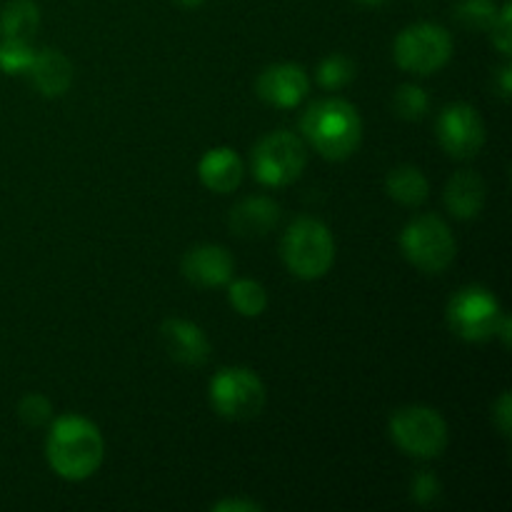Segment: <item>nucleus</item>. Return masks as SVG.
I'll list each match as a JSON object with an SVG mask.
<instances>
[{
  "mask_svg": "<svg viewBox=\"0 0 512 512\" xmlns=\"http://www.w3.org/2000/svg\"><path fill=\"white\" fill-rule=\"evenodd\" d=\"M105 443L98 425L80 415H63L50 425L45 440V458L53 473L63 480L80 483L98 473L103 465Z\"/></svg>",
  "mask_w": 512,
  "mask_h": 512,
  "instance_id": "obj_1",
  "label": "nucleus"
},
{
  "mask_svg": "<svg viewBox=\"0 0 512 512\" xmlns=\"http://www.w3.org/2000/svg\"><path fill=\"white\" fill-rule=\"evenodd\" d=\"M305 140L328 160H345L358 150L363 138V120L348 100H315L300 120Z\"/></svg>",
  "mask_w": 512,
  "mask_h": 512,
  "instance_id": "obj_2",
  "label": "nucleus"
},
{
  "mask_svg": "<svg viewBox=\"0 0 512 512\" xmlns=\"http://www.w3.org/2000/svg\"><path fill=\"white\" fill-rule=\"evenodd\" d=\"M285 265L300 280H318L333 268L335 240L328 225L315 218H298L280 243Z\"/></svg>",
  "mask_w": 512,
  "mask_h": 512,
  "instance_id": "obj_3",
  "label": "nucleus"
},
{
  "mask_svg": "<svg viewBox=\"0 0 512 512\" xmlns=\"http://www.w3.org/2000/svg\"><path fill=\"white\" fill-rule=\"evenodd\" d=\"M390 435L403 453L413 458H438L448 448V423L443 415L425 405H408L390 418Z\"/></svg>",
  "mask_w": 512,
  "mask_h": 512,
  "instance_id": "obj_4",
  "label": "nucleus"
},
{
  "mask_svg": "<svg viewBox=\"0 0 512 512\" xmlns=\"http://www.w3.org/2000/svg\"><path fill=\"white\" fill-rule=\"evenodd\" d=\"M250 163H253V175L258 183L268 188H283L300 178L308 163V150L298 135L278 130L258 140Z\"/></svg>",
  "mask_w": 512,
  "mask_h": 512,
  "instance_id": "obj_5",
  "label": "nucleus"
},
{
  "mask_svg": "<svg viewBox=\"0 0 512 512\" xmlns=\"http://www.w3.org/2000/svg\"><path fill=\"white\" fill-rule=\"evenodd\" d=\"M403 255L423 273H443L455 260V238L438 215H420L400 233Z\"/></svg>",
  "mask_w": 512,
  "mask_h": 512,
  "instance_id": "obj_6",
  "label": "nucleus"
},
{
  "mask_svg": "<svg viewBox=\"0 0 512 512\" xmlns=\"http://www.w3.org/2000/svg\"><path fill=\"white\" fill-rule=\"evenodd\" d=\"M395 63L415 75H430L443 68L453 55V38L438 23H415L395 38Z\"/></svg>",
  "mask_w": 512,
  "mask_h": 512,
  "instance_id": "obj_7",
  "label": "nucleus"
},
{
  "mask_svg": "<svg viewBox=\"0 0 512 512\" xmlns=\"http://www.w3.org/2000/svg\"><path fill=\"white\" fill-rule=\"evenodd\" d=\"M210 405L225 420H250L265 405V385L253 370L223 368L210 380Z\"/></svg>",
  "mask_w": 512,
  "mask_h": 512,
  "instance_id": "obj_8",
  "label": "nucleus"
},
{
  "mask_svg": "<svg viewBox=\"0 0 512 512\" xmlns=\"http://www.w3.org/2000/svg\"><path fill=\"white\" fill-rule=\"evenodd\" d=\"M503 315L498 298L480 285L458 290L448 303V325L458 338L468 343H483L495 338V328Z\"/></svg>",
  "mask_w": 512,
  "mask_h": 512,
  "instance_id": "obj_9",
  "label": "nucleus"
},
{
  "mask_svg": "<svg viewBox=\"0 0 512 512\" xmlns=\"http://www.w3.org/2000/svg\"><path fill=\"white\" fill-rule=\"evenodd\" d=\"M438 140L453 158H473L485 145L483 118L473 105H448L438 118Z\"/></svg>",
  "mask_w": 512,
  "mask_h": 512,
  "instance_id": "obj_10",
  "label": "nucleus"
},
{
  "mask_svg": "<svg viewBox=\"0 0 512 512\" xmlns=\"http://www.w3.org/2000/svg\"><path fill=\"white\" fill-rule=\"evenodd\" d=\"M310 90V78L303 65L278 63L270 65L258 78V95L275 108H295L303 103Z\"/></svg>",
  "mask_w": 512,
  "mask_h": 512,
  "instance_id": "obj_11",
  "label": "nucleus"
},
{
  "mask_svg": "<svg viewBox=\"0 0 512 512\" xmlns=\"http://www.w3.org/2000/svg\"><path fill=\"white\" fill-rule=\"evenodd\" d=\"M160 343L175 363L188 365V368H200L210 358L208 335L200 325L190 323V320H165L163 328H160Z\"/></svg>",
  "mask_w": 512,
  "mask_h": 512,
  "instance_id": "obj_12",
  "label": "nucleus"
},
{
  "mask_svg": "<svg viewBox=\"0 0 512 512\" xmlns=\"http://www.w3.org/2000/svg\"><path fill=\"white\" fill-rule=\"evenodd\" d=\"M235 260L223 245H198L183 258V275L198 288H223L233 280Z\"/></svg>",
  "mask_w": 512,
  "mask_h": 512,
  "instance_id": "obj_13",
  "label": "nucleus"
},
{
  "mask_svg": "<svg viewBox=\"0 0 512 512\" xmlns=\"http://www.w3.org/2000/svg\"><path fill=\"white\" fill-rule=\"evenodd\" d=\"M280 205L265 195H253L245 198L230 210V228L240 238H263L278 225Z\"/></svg>",
  "mask_w": 512,
  "mask_h": 512,
  "instance_id": "obj_14",
  "label": "nucleus"
},
{
  "mask_svg": "<svg viewBox=\"0 0 512 512\" xmlns=\"http://www.w3.org/2000/svg\"><path fill=\"white\" fill-rule=\"evenodd\" d=\"M243 160L233 148H213L200 158L198 175L200 183L213 193H233L243 180Z\"/></svg>",
  "mask_w": 512,
  "mask_h": 512,
  "instance_id": "obj_15",
  "label": "nucleus"
},
{
  "mask_svg": "<svg viewBox=\"0 0 512 512\" xmlns=\"http://www.w3.org/2000/svg\"><path fill=\"white\" fill-rule=\"evenodd\" d=\"M33 85L45 98H58L73 83V63L60 50H35L33 63L28 68Z\"/></svg>",
  "mask_w": 512,
  "mask_h": 512,
  "instance_id": "obj_16",
  "label": "nucleus"
},
{
  "mask_svg": "<svg viewBox=\"0 0 512 512\" xmlns=\"http://www.w3.org/2000/svg\"><path fill=\"white\" fill-rule=\"evenodd\" d=\"M445 205L460 220L478 218L485 205V183L478 173L460 170L445 185Z\"/></svg>",
  "mask_w": 512,
  "mask_h": 512,
  "instance_id": "obj_17",
  "label": "nucleus"
},
{
  "mask_svg": "<svg viewBox=\"0 0 512 512\" xmlns=\"http://www.w3.org/2000/svg\"><path fill=\"white\" fill-rule=\"evenodd\" d=\"M385 188H388L390 198L398 200L400 205H408V208H418L430 195L428 178L413 165H400V168L390 170Z\"/></svg>",
  "mask_w": 512,
  "mask_h": 512,
  "instance_id": "obj_18",
  "label": "nucleus"
},
{
  "mask_svg": "<svg viewBox=\"0 0 512 512\" xmlns=\"http://www.w3.org/2000/svg\"><path fill=\"white\" fill-rule=\"evenodd\" d=\"M40 25V10L33 0H10L0 10V38L30 40Z\"/></svg>",
  "mask_w": 512,
  "mask_h": 512,
  "instance_id": "obj_19",
  "label": "nucleus"
},
{
  "mask_svg": "<svg viewBox=\"0 0 512 512\" xmlns=\"http://www.w3.org/2000/svg\"><path fill=\"white\" fill-rule=\"evenodd\" d=\"M228 300L240 315H245V318H258V315H263V310L268 308V290H265L258 280H230Z\"/></svg>",
  "mask_w": 512,
  "mask_h": 512,
  "instance_id": "obj_20",
  "label": "nucleus"
},
{
  "mask_svg": "<svg viewBox=\"0 0 512 512\" xmlns=\"http://www.w3.org/2000/svg\"><path fill=\"white\" fill-rule=\"evenodd\" d=\"M498 5L495 0H460L455 5V18L465 28L473 30H490V25L498 18Z\"/></svg>",
  "mask_w": 512,
  "mask_h": 512,
  "instance_id": "obj_21",
  "label": "nucleus"
},
{
  "mask_svg": "<svg viewBox=\"0 0 512 512\" xmlns=\"http://www.w3.org/2000/svg\"><path fill=\"white\" fill-rule=\"evenodd\" d=\"M355 78V63L345 55H328L318 65V83L328 90L345 88Z\"/></svg>",
  "mask_w": 512,
  "mask_h": 512,
  "instance_id": "obj_22",
  "label": "nucleus"
},
{
  "mask_svg": "<svg viewBox=\"0 0 512 512\" xmlns=\"http://www.w3.org/2000/svg\"><path fill=\"white\" fill-rule=\"evenodd\" d=\"M33 55L35 50L30 48V40H0V70H5V73H28Z\"/></svg>",
  "mask_w": 512,
  "mask_h": 512,
  "instance_id": "obj_23",
  "label": "nucleus"
},
{
  "mask_svg": "<svg viewBox=\"0 0 512 512\" xmlns=\"http://www.w3.org/2000/svg\"><path fill=\"white\" fill-rule=\"evenodd\" d=\"M393 105L403 120H420L425 113H428L430 100H428V93H425L420 85L408 83V85H400L398 93H395L393 98Z\"/></svg>",
  "mask_w": 512,
  "mask_h": 512,
  "instance_id": "obj_24",
  "label": "nucleus"
},
{
  "mask_svg": "<svg viewBox=\"0 0 512 512\" xmlns=\"http://www.w3.org/2000/svg\"><path fill=\"white\" fill-rule=\"evenodd\" d=\"M18 415L28 428H43L53 420V403L45 395L30 393L20 400Z\"/></svg>",
  "mask_w": 512,
  "mask_h": 512,
  "instance_id": "obj_25",
  "label": "nucleus"
},
{
  "mask_svg": "<svg viewBox=\"0 0 512 512\" xmlns=\"http://www.w3.org/2000/svg\"><path fill=\"white\" fill-rule=\"evenodd\" d=\"M510 15H512L510 3H503V8L498 10V18H495V23L490 25V33H493V45L505 55V58H508L510 50H512Z\"/></svg>",
  "mask_w": 512,
  "mask_h": 512,
  "instance_id": "obj_26",
  "label": "nucleus"
},
{
  "mask_svg": "<svg viewBox=\"0 0 512 512\" xmlns=\"http://www.w3.org/2000/svg\"><path fill=\"white\" fill-rule=\"evenodd\" d=\"M443 493V485L433 473H418L413 480V500L420 505H435Z\"/></svg>",
  "mask_w": 512,
  "mask_h": 512,
  "instance_id": "obj_27",
  "label": "nucleus"
},
{
  "mask_svg": "<svg viewBox=\"0 0 512 512\" xmlns=\"http://www.w3.org/2000/svg\"><path fill=\"white\" fill-rule=\"evenodd\" d=\"M215 512H260L263 505L255 503V500H245V498H228L220 500V503L213 505Z\"/></svg>",
  "mask_w": 512,
  "mask_h": 512,
  "instance_id": "obj_28",
  "label": "nucleus"
},
{
  "mask_svg": "<svg viewBox=\"0 0 512 512\" xmlns=\"http://www.w3.org/2000/svg\"><path fill=\"white\" fill-rule=\"evenodd\" d=\"M493 418H495V425H498L500 433H503L505 438H508V435H510V395L508 393L500 395L498 405H495Z\"/></svg>",
  "mask_w": 512,
  "mask_h": 512,
  "instance_id": "obj_29",
  "label": "nucleus"
},
{
  "mask_svg": "<svg viewBox=\"0 0 512 512\" xmlns=\"http://www.w3.org/2000/svg\"><path fill=\"white\" fill-rule=\"evenodd\" d=\"M510 78H512V68H510V65H503V68L498 70V90H500V95H503L505 100L510 98V90H512Z\"/></svg>",
  "mask_w": 512,
  "mask_h": 512,
  "instance_id": "obj_30",
  "label": "nucleus"
},
{
  "mask_svg": "<svg viewBox=\"0 0 512 512\" xmlns=\"http://www.w3.org/2000/svg\"><path fill=\"white\" fill-rule=\"evenodd\" d=\"M178 5H183V8H198L200 3H205V0H175Z\"/></svg>",
  "mask_w": 512,
  "mask_h": 512,
  "instance_id": "obj_31",
  "label": "nucleus"
},
{
  "mask_svg": "<svg viewBox=\"0 0 512 512\" xmlns=\"http://www.w3.org/2000/svg\"><path fill=\"white\" fill-rule=\"evenodd\" d=\"M360 5H368V8H378V5L388 3V0H358Z\"/></svg>",
  "mask_w": 512,
  "mask_h": 512,
  "instance_id": "obj_32",
  "label": "nucleus"
}]
</instances>
